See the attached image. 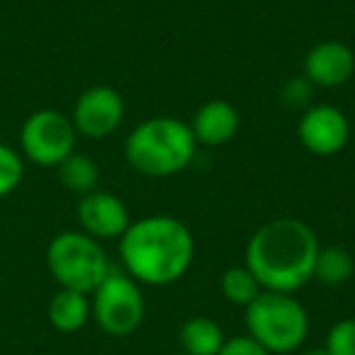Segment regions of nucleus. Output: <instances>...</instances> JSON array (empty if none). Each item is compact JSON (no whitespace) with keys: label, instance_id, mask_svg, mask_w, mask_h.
I'll return each mask as SVG.
<instances>
[{"label":"nucleus","instance_id":"nucleus-1","mask_svg":"<svg viewBox=\"0 0 355 355\" xmlns=\"http://www.w3.org/2000/svg\"><path fill=\"white\" fill-rule=\"evenodd\" d=\"M319 248V239L309 224L295 217H277L258 227L248 239L246 268L263 290L292 295L314 280Z\"/></svg>","mask_w":355,"mask_h":355},{"label":"nucleus","instance_id":"nucleus-2","mask_svg":"<svg viewBox=\"0 0 355 355\" xmlns=\"http://www.w3.org/2000/svg\"><path fill=\"white\" fill-rule=\"evenodd\" d=\"M119 258L127 275L139 285L166 287L190 270L195 236L180 219L171 214H151L132 222L119 236Z\"/></svg>","mask_w":355,"mask_h":355},{"label":"nucleus","instance_id":"nucleus-3","mask_svg":"<svg viewBox=\"0 0 355 355\" xmlns=\"http://www.w3.org/2000/svg\"><path fill=\"white\" fill-rule=\"evenodd\" d=\"M198 141L190 124L178 117H148L129 132L124 158L146 178H168L193 163Z\"/></svg>","mask_w":355,"mask_h":355},{"label":"nucleus","instance_id":"nucleus-4","mask_svg":"<svg viewBox=\"0 0 355 355\" xmlns=\"http://www.w3.org/2000/svg\"><path fill=\"white\" fill-rule=\"evenodd\" d=\"M248 336L270 355H290L304 345L309 336V314L295 295L263 290L246 306Z\"/></svg>","mask_w":355,"mask_h":355},{"label":"nucleus","instance_id":"nucleus-5","mask_svg":"<svg viewBox=\"0 0 355 355\" xmlns=\"http://www.w3.org/2000/svg\"><path fill=\"white\" fill-rule=\"evenodd\" d=\"M46 268L61 287L93 295L107 277L110 261L98 239L85 232H61L46 248Z\"/></svg>","mask_w":355,"mask_h":355},{"label":"nucleus","instance_id":"nucleus-6","mask_svg":"<svg viewBox=\"0 0 355 355\" xmlns=\"http://www.w3.org/2000/svg\"><path fill=\"white\" fill-rule=\"evenodd\" d=\"M146 314V300L139 282L127 272L110 268L107 277L95 287L90 300V316L100 331L112 338H127L141 326Z\"/></svg>","mask_w":355,"mask_h":355},{"label":"nucleus","instance_id":"nucleus-7","mask_svg":"<svg viewBox=\"0 0 355 355\" xmlns=\"http://www.w3.org/2000/svg\"><path fill=\"white\" fill-rule=\"evenodd\" d=\"M78 132L71 117L59 110H37L20 129V148L27 161L42 168H56L76 151Z\"/></svg>","mask_w":355,"mask_h":355},{"label":"nucleus","instance_id":"nucleus-8","mask_svg":"<svg viewBox=\"0 0 355 355\" xmlns=\"http://www.w3.org/2000/svg\"><path fill=\"white\" fill-rule=\"evenodd\" d=\"M124 114H127V105H124V98L117 88L90 85L76 100L71 122L80 137L105 139L122 127Z\"/></svg>","mask_w":355,"mask_h":355},{"label":"nucleus","instance_id":"nucleus-9","mask_svg":"<svg viewBox=\"0 0 355 355\" xmlns=\"http://www.w3.org/2000/svg\"><path fill=\"white\" fill-rule=\"evenodd\" d=\"M302 146L314 156H334L343 151L350 139V122L343 110L334 105H311L304 110L297 124Z\"/></svg>","mask_w":355,"mask_h":355},{"label":"nucleus","instance_id":"nucleus-10","mask_svg":"<svg viewBox=\"0 0 355 355\" xmlns=\"http://www.w3.org/2000/svg\"><path fill=\"white\" fill-rule=\"evenodd\" d=\"M78 224L88 236L105 241V239H119L129 229V209L114 193L107 190H93L83 195L78 202Z\"/></svg>","mask_w":355,"mask_h":355},{"label":"nucleus","instance_id":"nucleus-11","mask_svg":"<svg viewBox=\"0 0 355 355\" xmlns=\"http://www.w3.org/2000/svg\"><path fill=\"white\" fill-rule=\"evenodd\" d=\"M355 73V51L345 42L326 40L309 49L304 76L316 88H340Z\"/></svg>","mask_w":355,"mask_h":355},{"label":"nucleus","instance_id":"nucleus-12","mask_svg":"<svg viewBox=\"0 0 355 355\" xmlns=\"http://www.w3.org/2000/svg\"><path fill=\"white\" fill-rule=\"evenodd\" d=\"M190 129H193L195 141L202 146H224L241 129V114L227 100H209L195 112Z\"/></svg>","mask_w":355,"mask_h":355},{"label":"nucleus","instance_id":"nucleus-13","mask_svg":"<svg viewBox=\"0 0 355 355\" xmlns=\"http://www.w3.org/2000/svg\"><path fill=\"white\" fill-rule=\"evenodd\" d=\"M46 316H49V324L54 326L56 331H61V334H76V331L83 329L90 319L88 295L61 287L49 300Z\"/></svg>","mask_w":355,"mask_h":355},{"label":"nucleus","instance_id":"nucleus-14","mask_svg":"<svg viewBox=\"0 0 355 355\" xmlns=\"http://www.w3.org/2000/svg\"><path fill=\"white\" fill-rule=\"evenodd\" d=\"M224 340V329L209 316H193L178 331V343L185 355H219Z\"/></svg>","mask_w":355,"mask_h":355},{"label":"nucleus","instance_id":"nucleus-15","mask_svg":"<svg viewBox=\"0 0 355 355\" xmlns=\"http://www.w3.org/2000/svg\"><path fill=\"white\" fill-rule=\"evenodd\" d=\"M56 171H59L61 185H64L66 190H71V193L80 195V198L93 193V190H98L100 168H98V163L90 156H85V153L73 151L66 161H61L59 166H56Z\"/></svg>","mask_w":355,"mask_h":355},{"label":"nucleus","instance_id":"nucleus-16","mask_svg":"<svg viewBox=\"0 0 355 355\" xmlns=\"http://www.w3.org/2000/svg\"><path fill=\"white\" fill-rule=\"evenodd\" d=\"M355 261L345 248L340 246H326L319 248V256L314 263V277L326 287H338L353 277Z\"/></svg>","mask_w":355,"mask_h":355},{"label":"nucleus","instance_id":"nucleus-17","mask_svg":"<svg viewBox=\"0 0 355 355\" xmlns=\"http://www.w3.org/2000/svg\"><path fill=\"white\" fill-rule=\"evenodd\" d=\"M219 287H222L224 300L232 302V304H236V306H243V309H246V306L263 292L261 282H258L256 275L248 270L246 263H243V266L227 268V270L222 272Z\"/></svg>","mask_w":355,"mask_h":355},{"label":"nucleus","instance_id":"nucleus-18","mask_svg":"<svg viewBox=\"0 0 355 355\" xmlns=\"http://www.w3.org/2000/svg\"><path fill=\"white\" fill-rule=\"evenodd\" d=\"M25 175V161L22 156L8 144H0V200L8 198Z\"/></svg>","mask_w":355,"mask_h":355},{"label":"nucleus","instance_id":"nucleus-19","mask_svg":"<svg viewBox=\"0 0 355 355\" xmlns=\"http://www.w3.org/2000/svg\"><path fill=\"white\" fill-rule=\"evenodd\" d=\"M314 90L316 85L311 83L306 76H297V78H290L280 90L282 105L290 110H309L314 105Z\"/></svg>","mask_w":355,"mask_h":355},{"label":"nucleus","instance_id":"nucleus-20","mask_svg":"<svg viewBox=\"0 0 355 355\" xmlns=\"http://www.w3.org/2000/svg\"><path fill=\"white\" fill-rule=\"evenodd\" d=\"M324 350L329 355H355V319H340L329 329Z\"/></svg>","mask_w":355,"mask_h":355},{"label":"nucleus","instance_id":"nucleus-21","mask_svg":"<svg viewBox=\"0 0 355 355\" xmlns=\"http://www.w3.org/2000/svg\"><path fill=\"white\" fill-rule=\"evenodd\" d=\"M219 355H270L256 338L251 336H234V338H227L219 350Z\"/></svg>","mask_w":355,"mask_h":355},{"label":"nucleus","instance_id":"nucleus-22","mask_svg":"<svg viewBox=\"0 0 355 355\" xmlns=\"http://www.w3.org/2000/svg\"><path fill=\"white\" fill-rule=\"evenodd\" d=\"M302 355H329L324 348H311V350H306V353H302Z\"/></svg>","mask_w":355,"mask_h":355},{"label":"nucleus","instance_id":"nucleus-23","mask_svg":"<svg viewBox=\"0 0 355 355\" xmlns=\"http://www.w3.org/2000/svg\"><path fill=\"white\" fill-rule=\"evenodd\" d=\"M175 355H185V353H175Z\"/></svg>","mask_w":355,"mask_h":355}]
</instances>
